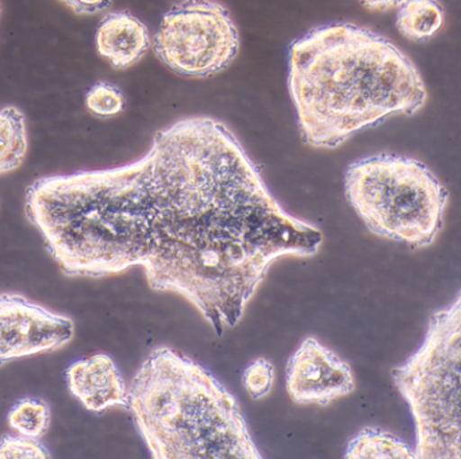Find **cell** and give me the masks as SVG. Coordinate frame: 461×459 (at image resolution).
<instances>
[{
	"label": "cell",
	"instance_id": "obj_9",
	"mask_svg": "<svg viewBox=\"0 0 461 459\" xmlns=\"http://www.w3.org/2000/svg\"><path fill=\"white\" fill-rule=\"evenodd\" d=\"M71 393L91 412H104L128 404V385L117 364L98 353L75 361L67 370Z\"/></svg>",
	"mask_w": 461,
	"mask_h": 459
},
{
	"label": "cell",
	"instance_id": "obj_10",
	"mask_svg": "<svg viewBox=\"0 0 461 459\" xmlns=\"http://www.w3.org/2000/svg\"><path fill=\"white\" fill-rule=\"evenodd\" d=\"M96 50L114 69L133 67L150 49V32L141 19L128 11L106 14L95 35Z\"/></svg>",
	"mask_w": 461,
	"mask_h": 459
},
{
	"label": "cell",
	"instance_id": "obj_17",
	"mask_svg": "<svg viewBox=\"0 0 461 459\" xmlns=\"http://www.w3.org/2000/svg\"><path fill=\"white\" fill-rule=\"evenodd\" d=\"M0 459H53V456L40 439L5 435L0 437Z\"/></svg>",
	"mask_w": 461,
	"mask_h": 459
},
{
	"label": "cell",
	"instance_id": "obj_2",
	"mask_svg": "<svg viewBox=\"0 0 461 459\" xmlns=\"http://www.w3.org/2000/svg\"><path fill=\"white\" fill-rule=\"evenodd\" d=\"M288 89L306 145L336 148L390 116L414 115L428 91L414 62L366 27L331 23L294 40Z\"/></svg>",
	"mask_w": 461,
	"mask_h": 459
},
{
	"label": "cell",
	"instance_id": "obj_7",
	"mask_svg": "<svg viewBox=\"0 0 461 459\" xmlns=\"http://www.w3.org/2000/svg\"><path fill=\"white\" fill-rule=\"evenodd\" d=\"M75 323L17 293L0 294V366L36 356L52 353L71 342Z\"/></svg>",
	"mask_w": 461,
	"mask_h": 459
},
{
	"label": "cell",
	"instance_id": "obj_4",
	"mask_svg": "<svg viewBox=\"0 0 461 459\" xmlns=\"http://www.w3.org/2000/svg\"><path fill=\"white\" fill-rule=\"evenodd\" d=\"M345 196L377 237L428 248L438 237L447 188L418 159L380 153L356 159L345 170Z\"/></svg>",
	"mask_w": 461,
	"mask_h": 459
},
{
	"label": "cell",
	"instance_id": "obj_1",
	"mask_svg": "<svg viewBox=\"0 0 461 459\" xmlns=\"http://www.w3.org/2000/svg\"><path fill=\"white\" fill-rule=\"evenodd\" d=\"M25 210L64 274L141 267L153 291L185 297L218 335L241 321L274 262L315 256L323 240L210 116L156 132L137 161L37 178Z\"/></svg>",
	"mask_w": 461,
	"mask_h": 459
},
{
	"label": "cell",
	"instance_id": "obj_11",
	"mask_svg": "<svg viewBox=\"0 0 461 459\" xmlns=\"http://www.w3.org/2000/svg\"><path fill=\"white\" fill-rule=\"evenodd\" d=\"M344 459H415L404 440L379 427H364L348 443Z\"/></svg>",
	"mask_w": 461,
	"mask_h": 459
},
{
	"label": "cell",
	"instance_id": "obj_13",
	"mask_svg": "<svg viewBox=\"0 0 461 459\" xmlns=\"http://www.w3.org/2000/svg\"><path fill=\"white\" fill-rule=\"evenodd\" d=\"M444 23V10L436 2L412 0L402 2L396 15V27L410 40H426L433 37Z\"/></svg>",
	"mask_w": 461,
	"mask_h": 459
},
{
	"label": "cell",
	"instance_id": "obj_3",
	"mask_svg": "<svg viewBox=\"0 0 461 459\" xmlns=\"http://www.w3.org/2000/svg\"><path fill=\"white\" fill-rule=\"evenodd\" d=\"M126 408L152 459H264L236 397L168 346L140 364Z\"/></svg>",
	"mask_w": 461,
	"mask_h": 459
},
{
	"label": "cell",
	"instance_id": "obj_12",
	"mask_svg": "<svg viewBox=\"0 0 461 459\" xmlns=\"http://www.w3.org/2000/svg\"><path fill=\"white\" fill-rule=\"evenodd\" d=\"M28 130L23 111L14 105L0 110V176L17 170L28 154Z\"/></svg>",
	"mask_w": 461,
	"mask_h": 459
},
{
	"label": "cell",
	"instance_id": "obj_14",
	"mask_svg": "<svg viewBox=\"0 0 461 459\" xmlns=\"http://www.w3.org/2000/svg\"><path fill=\"white\" fill-rule=\"evenodd\" d=\"M7 421L15 434L31 439H41L52 423V410L44 400L25 397L13 405Z\"/></svg>",
	"mask_w": 461,
	"mask_h": 459
},
{
	"label": "cell",
	"instance_id": "obj_8",
	"mask_svg": "<svg viewBox=\"0 0 461 459\" xmlns=\"http://www.w3.org/2000/svg\"><path fill=\"white\" fill-rule=\"evenodd\" d=\"M285 389L296 404L325 407L355 391V375L341 356L309 337L288 359Z\"/></svg>",
	"mask_w": 461,
	"mask_h": 459
},
{
	"label": "cell",
	"instance_id": "obj_5",
	"mask_svg": "<svg viewBox=\"0 0 461 459\" xmlns=\"http://www.w3.org/2000/svg\"><path fill=\"white\" fill-rule=\"evenodd\" d=\"M460 296L431 315L420 347L393 369L415 428V459H460Z\"/></svg>",
	"mask_w": 461,
	"mask_h": 459
},
{
	"label": "cell",
	"instance_id": "obj_6",
	"mask_svg": "<svg viewBox=\"0 0 461 459\" xmlns=\"http://www.w3.org/2000/svg\"><path fill=\"white\" fill-rule=\"evenodd\" d=\"M153 49L177 75L204 78L222 72L236 59L240 34L225 5L187 2L164 14Z\"/></svg>",
	"mask_w": 461,
	"mask_h": 459
},
{
	"label": "cell",
	"instance_id": "obj_15",
	"mask_svg": "<svg viewBox=\"0 0 461 459\" xmlns=\"http://www.w3.org/2000/svg\"><path fill=\"white\" fill-rule=\"evenodd\" d=\"M86 107L98 118H113L125 110L126 99L120 86L98 81L86 94Z\"/></svg>",
	"mask_w": 461,
	"mask_h": 459
},
{
	"label": "cell",
	"instance_id": "obj_16",
	"mask_svg": "<svg viewBox=\"0 0 461 459\" xmlns=\"http://www.w3.org/2000/svg\"><path fill=\"white\" fill-rule=\"evenodd\" d=\"M274 364L267 358H258L245 367L242 385L253 400L266 399L275 385Z\"/></svg>",
	"mask_w": 461,
	"mask_h": 459
},
{
	"label": "cell",
	"instance_id": "obj_18",
	"mask_svg": "<svg viewBox=\"0 0 461 459\" xmlns=\"http://www.w3.org/2000/svg\"><path fill=\"white\" fill-rule=\"evenodd\" d=\"M68 7L80 15H93V14L101 13L107 10L112 5L110 2H87V0H79V2H66Z\"/></svg>",
	"mask_w": 461,
	"mask_h": 459
}]
</instances>
